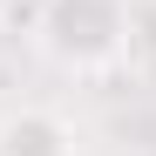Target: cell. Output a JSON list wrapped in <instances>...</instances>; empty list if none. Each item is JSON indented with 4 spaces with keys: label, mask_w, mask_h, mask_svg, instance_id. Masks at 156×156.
Segmentation results:
<instances>
[{
    "label": "cell",
    "mask_w": 156,
    "mask_h": 156,
    "mask_svg": "<svg viewBox=\"0 0 156 156\" xmlns=\"http://www.w3.org/2000/svg\"><path fill=\"white\" fill-rule=\"evenodd\" d=\"M48 48L75 68H102L129 48V7L122 0H48V20H41Z\"/></svg>",
    "instance_id": "cell-1"
},
{
    "label": "cell",
    "mask_w": 156,
    "mask_h": 156,
    "mask_svg": "<svg viewBox=\"0 0 156 156\" xmlns=\"http://www.w3.org/2000/svg\"><path fill=\"white\" fill-rule=\"evenodd\" d=\"M0 156H75V129L55 109H7L0 115Z\"/></svg>",
    "instance_id": "cell-2"
},
{
    "label": "cell",
    "mask_w": 156,
    "mask_h": 156,
    "mask_svg": "<svg viewBox=\"0 0 156 156\" xmlns=\"http://www.w3.org/2000/svg\"><path fill=\"white\" fill-rule=\"evenodd\" d=\"M149 7H156V0H149Z\"/></svg>",
    "instance_id": "cell-3"
}]
</instances>
